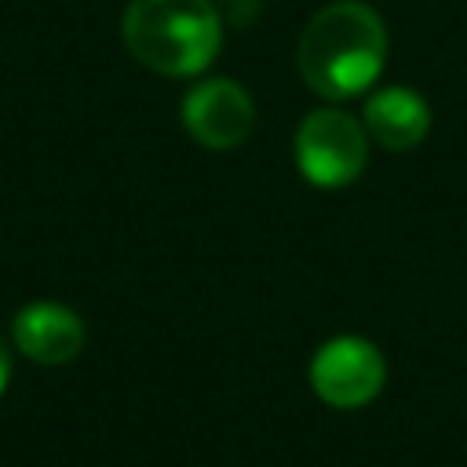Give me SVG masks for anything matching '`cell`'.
<instances>
[{"label":"cell","mask_w":467,"mask_h":467,"mask_svg":"<svg viewBox=\"0 0 467 467\" xmlns=\"http://www.w3.org/2000/svg\"><path fill=\"white\" fill-rule=\"evenodd\" d=\"M387 58V26L365 0H332L310 15L296 44V66L306 88L343 102L376 84Z\"/></svg>","instance_id":"6da1fadb"},{"label":"cell","mask_w":467,"mask_h":467,"mask_svg":"<svg viewBox=\"0 0 467 467\" xmlns=\"http://www.w3.org/2000/svg\"><path fill=\"white\" fill-rule=\"evenodd\" d=\"M120 36L139 66L161 77H197L223 47V15L212 0H131Z\"/></svg>","instance_id":"7a4b0ae2"},{"label":"cell","mask_w":467,"mask_h":467,"mask_svg":"<svg viewBox=\"0 0 467 467\" xmlns=\"http://www.w3.org/2000/svg\"><path fill=\"white\" fill-rule=\"evenodd\" d=\"M368 131L343 109H310L292 139L299 175L317 190H339L361 179L368 164Z\"/></svg>","instance_id":"3957f363"},{"label":"cell","mask_w":467,"mask_h":467,"mask_svg":"<svg viewBox=\"0 0 467 467\" xmlns=\"http://www.w3.org/2000/svg\"><path fill=\"white\" fill-rule=\"evenodd\" d=\"M310 387L332 409H361L387 383V361L365 336H332L310 358Z\"/></svg>","instance_id":"277c9868"},{"label":"cell","mask_w":467,"mask_h":467,"mask_svg":"<svg viewBox=\"0 0 467 467\" xmlns=\"http://www.w3.org/2000/svg\"><path fill=\"white\" fill-rule=\"evenodd\" d=\"M182 128L204 150H237L255 128V102L237 80L208 77L182 95Z\"/></svg>","instance_id":"5b68a950"},{"label":"cell","mask_w":467,"mask_h":467,"mask_svg":"<svg viewBox=\"0 0 467 467\" xmlns=\"http://www.w3.org/2000/svg\"><path fill=\"white\" fill-rule=\"evenodd\" d=\"M15 347L36 365H66L84 350V321L51 299L26 303L11 321Z\"/></svg>","instance_id":"8992f818"},{"label":"cell","mask_w":467,"mask_h":467,"mask_svg":"<svg viewBox=\"0 0 467 467\" xmlns=\"http://www.w3.org/2000/svg\"><path fill=\"white\" fill-rule=\"evenodd\" d=\"M361 124H365L372 142H379L390 153H405V150H416L427 139V131H431V106L412 88H401V84L379 88L376 95H368Z\"/></svg>","instance_id":"52a82bcc"},{"label":"cell","mask_w":467,"mask_h":467,"mask_svg":"<svg viewBox=\"0 0 467 467\" xmlns=\"http://www.w3.org/2000/svg\"><path fill=\"white\" fill-rule=\"evenodd\" d=\"M263 11V0H219V15H223V26L234 22V26H252Z\"/></svg>","instance_id":"ba28073f"},{"label":"cell","mask_w":467,"mask_h":467,"mask_svg":"<svg viewBox=\"0 0 467 467\" xmlns=\"http://www.w3.org/2000/svg\"><path fill=\"white\" fill-rule=\"evenodd\" d=\"M7 379H11V354H7V343L0 339V394H4Z\"/></svg>","instance_id":"9c48e42d"}]
</instances>
